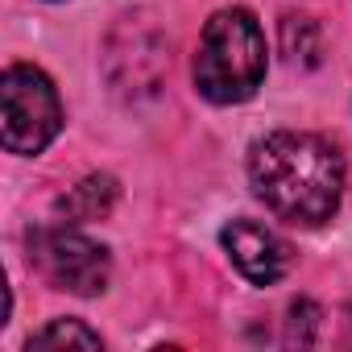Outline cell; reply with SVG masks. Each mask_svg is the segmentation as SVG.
<instances>
[{"label": "cell", "mask_w": 352, "mask_h": 352, "mask_svg": "<svg viewBox=\"0 0 352 352\" xmlns=\"http://www.w3.org/2000/svg\"><path fill=\"white\" fill-rule=\"evenodd\" d=\"M249 183L265 208L298 228H319L344 199V157L315 133H270L249 153Z\"/></svg>", "instance_id": "1"}, {"label": "cell", "mask_w": 352, "mask_h": 352, "mask_svg": "<svg viewBox=\"0 0 352 352\" xmlns=\"http://www.w3.org/2000/svg\"><path fill=\"white\" fill-rule=\"evenodd\" d=\"M265 79V34L249 9H220L199 38L195 87L212 104H241Z\"/></svg>", "instance_id": "2"}, {"label": "cell", "mask_w": 352, "mask_h": 352, "mask_svg": "<svg viewBox=\"0 0 352 352\" xmlns=\"http://www.w3.org/2000/svg\"><path fill=\"white\" fill-rule=\"evenodd\" d=\"M0 104H5V124H0V141L9 153L34 157L42 153L58 129H63V104L46 71L30 63H13L0 79Z\"/></svg>", "instance_id": "3"}, {"label": "cell", "mask_w": 352, "mask_h": 352, "mask_svg": "<svg viewBox=\"0 0 352 352\" xmlns=\"http://www.w3.org/2000/svg\"><path fill=\"white\" fill-rule=\"evenodd\" d=\"M30 265L54 290H71L83 298L100 294L112 278L108 249L75 228H34L30 232Z\"/></svg>", "instance_id": "4"}, {"label": "cell", "mask_w": 352, "mask_h": 352, "mask_svg": "<svg viewBox=\"0 0 352 352\" xmlns=\"http://www.w3.org/2000/svg\"><path fill=\"white\" fill-rule=\"evenodd\" d=\"M220 241H224L228 261L257 286H274L290 270V245L257 220H232L220 232Z\"/></svg>", "instance_id": "5"}, {"label": "cell", "mask_w": 352, "mask_h": 352, "mask_svg": "<svg viewBox=\"0 0 352 352\" xmlns=\"http://www.w3.org/2000/svg\"><path fill=\"white\" fill-rule=\"evenodd\" d=\"M116 179L108 174H91L79 187H71L63 199H58V212L67 216V224H91V220H104L116 204Z\"/></svg>", "instance_id": "6"}, {"label": "cell", "mask_w": 352, "mask_h": 352, "mask_svg": "<svg viewBox=\"0 0 352 352\" xmlns=\"http://www.w3.org/2000/svg\"><path fill=\"white\" fill-rule=\"evenodd\" d=\"M282 54L290 67H315L319 63V25L311 17H286L282 21Z\"/></svg>", "instance_id": "7"}, {"label": "cell", "mask_w": 352, "mask_h": 352, "mask_svg": "<svg viewBox=\"0 0 352 352\" xmlns=\"http://www.w3.org/2000/svg\"><path fill=\"white\" fill-rule=\"evenodd\" d=\"M100 331H91L79 319H54L50 327L30 336V348H100Z\"/></svg>", "instance_id": "8"}]
</instances>
